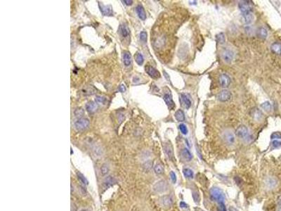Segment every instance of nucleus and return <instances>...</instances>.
I'll return each instance as SVG.
<instances>
[{"label": "nucleus", "instance_id": "1", "mask_svg": "<svg viewBox=\"0 0 281 211\" xmlns=\"http://www.w3.org/2000/svg\"><path fill=\"white\" fill-rule=\"evenodd\" d=\"M210 194L211 196H212V199L214 201H216L219 204L224 202L225 195L220 189L217 188V187H214V188L211 189Z\"/></svg>", "mask_w": 281, "mask_h": 211}, {"label": "nucleus", "instance_id": "2", "mask_svg": "<svg viewBox=\"0 0 281 211\" xmlns=\"http://www.w3.org/2000/svg\"><path fill=\"white\" fill-rule=\"evenodd\" d=\"M168 189V184L164 180H160L157 181L153 185V190L157 194H162L167 192Z\"/></svg>", "mask_w": 281, "mask_h": 211}, {"label": "nucleus", "instance_id": "3", "mask_svg": "<svg viewBox=\"0 0 281 211\" xmlns=\"http://www.w3.org/2000/svg\"><path fill=\"white\" fill-rule=\"evenodd\" d=\"M235 134L237 137L244 140L248 139V137L249 136L247 128L245 125H240V127H238L235 131Z\"/></svg>", "mask_w": 281, "mask_h": 211}, {"label": "nucleus", "instance_id": "4", "mask_svg": "<svg viewBox=\"0 0 281 211\" xmlns=\"http://www.w3.org/2000/svg\"><path fill=\"white\" fill-rule=\"evenodd\" d=\"M222 59L226 63H230L232 62L234 58V53L231 49H224L221 54Z\"/></svg>", "mask_w": 281, "mask_h": 211}, {"label": "nucleus", "instance_id": "5", "mask_svg": "<svg viewBox=\"0 0 281 211\" xmlns=\"http://www.w3.org/2000/svg\"><path fill=\"white\" fill-rule=\"evenodd\" d=\"M74 126L77 130H84L89 126V121L86 118H80L74 122Z\"/></svg>", "mask_w": 281, "mask_h": 211}, {"label": "nucleus", "instance_id": "6", "mask_svg": "<svg viewBox=\"0 0 281 211\" xmlns=\"http://www.w3.org/2000/svg\"><path fill=\"white\" fill-rule=\"evenodd\" d=\"M238 7L243 13H247V12H251L252 11V6H251L250 1H240L238 4Z\"/></svg>", "mask_w": 281, "mask_h": 211}, {"label": "nucleus", "instance_id": "7", "mask_svg": "<svg viewBox=\"0 0 281 211\" xmlns=\"http://www.w3.org/2000/svg\"><path fill=\"white\" fill-rule=\"evenodd\" d=\"M223 138L225 142L229 144H233L235 143V136L232 131L231 130H226L223 132Z\"/></svg>", "mask_w": 281, "mask_h": 211}, {"label": "nucleus", "instance_id": "8", "mask_svg": "<svg viewBox=\"0 0 281 211\" xmlns=\"http://www.w3.org/2000/svg\"><path fill=\"white\" fill-rule=\"evenodd\" d=\"M231 78L228 75L226 74H222V75H220L219 79V83L220 85L223 88L228 87L229 86L230 84H231Z\"/></svg>", "mask_w": 281, "mask_h": 211}, {"label": "nucleus", "instance_id": "9", "mask_svg": "<svg viewBox=\"0 0 281 211\" xmlns=\"http://www.w3.org/2000/svg\"><path fill=\"white\" fill-rule=\"evenodd\" d=\"M231 98V91L227 90V89H223L220 91L218 94V99L220 101L225 102L227 101L230 100Z\"/></svg>", "mask_w": 281, "mask_h": 211}, {"label": "nucleus", "instance_id": "10", "mask_svg": "<svg viewBox=\"0 0 281 211\" xmlns=\"http://www.w3.org/2000/svg\"><path fill=\"white\" fill-rule=\"evenodd\" d=\"M146 71L147 73L150 77H152L154 79H158L160 77V73H159V71H158L156 68H154L150 66H146Z\"/></svg>", "mask_w": 281, "mask_h": 211}, {"label": "nucleus", "instance_id": "11", "mask_svg": "<svg viewBox=\"0 0 281 211\" xmlns=\"http://www.w3.org/2000/svg\"><path fill=\"white\" fill-rule=\"evenodd\" d=\"M180 102H181V105L187 109H188L191 106V101L188 97V96L184 93L180 95Z\"/></svg>", "mask_w": 281, "mask_h": 211}, {"label": "nucleus", "instance_id": "12", "mask_svg": "<svg viewBox=\"0 0 281 211\" xmlns=\"http://www.w3.org/2000/svg\"><path fill=\"white\" fill-rule=\"evenodd\" d=\"M160 204L164 208H169L172 205V199L170 196L164 195L160 199Z\"/></svg>", "mask_w": 281, "mask_h": 211}, {"label": "nucleus", "instance_id": "13", "mask_svg": "<svg viewBox=\"0 0 281 211\" xmlns=\"http://www.w3.org/2000/svg\"><path fill=\"white\" fill-rule=\"evenodd\" d=\"M242 20L245 24L249 25L254 21V15L251 12H247L242 14Z\"/></svg>", "mask_w": 281, "mask_h": 211}, {"label": "nucleus", "instance_id": "14", "mask_svg": "<svg viewBox=\"0 0 281 211\" xmlns=\"http://www.w3.org/2000/svg\"><path fill=\"white\" fill-rule=\"evenodd\" d=\"M250 115L251 117L257 121L262 120V118H263V114L262 112L257 108H254L251 110Z\"/></svg>", "mask_w": 281, "mask_h": 211}, {"label": "nucleus", "instance_id": "15", "mask_svg": "<svg viewBox=\"0 0 281 211\" xmlns=\"http://www.w3.org/2000/svg\"><path fill=\"white\" fill-rule=\"evenodd\" d=\"M99 8L104 15H113V8L111 6H104L103 4H101V3L99 4Z\"/></svg>", "mask_w": 281, "mask_h": 211}, {"label": "nucleus", "instance_id": "16", "mask_svg": "<svg viewBox=\"0 0 281 211\" xmlns=\"http://www.w3.org/2000/svg\"><path fill=\"white\" fill-rule=\"evenodd\" d=\"M163 99H164V101H165L166 104L168 106V107H169V108H170V109H173V108H174L175 107L174 102L173 101V99H172V97H171L170 94H164Z\"/></svg>", "mask_w": 281, "mask_h": 211}, {"label": "nucleus", "instance_id": "17", "mask_svg": "<svg viewBox=\"0 0 281 211\" xmlns=\"http://www.w3.org/2000/svg\"><path fill=\"white\" fill-rule=\"evenodd\" d=\"M257 35L259 38L262 39V40H265L267 38L268 35V32L265 28L260 27L257 29Z\"/></svg>", "mask_w": 281, "mask_h": 211}, {"label": "nucleus", "instance_id": "18", "mask_svg": "<svg viewBox=\"0 0 281 211\" xmlns=\"http://www.w3.org/2000/svg\"><path fill=\"white\" fill-rule=\"evenodd\" d=\"M136 13H137L138 15H139V18H140L141 20H142V21L146 20V12H145V10H144V7H143L141 5H139L137 6V7H136Z\"/></svg>", "mask_w": 281, "mask_h": 211}, {"label": "nucleus", "instance_id": "19", "mask_svg": "<svg viewBox=\"0 0 281 211\" xmlns=\"http://www.w3.org/2000/svg\"><path fill=\"white\" fill-rule=\"evenodd\" d=\"M271 49L272 52L274 54L280 55L281 54V43L280 42H274L271 44Z\"/></svg>", "mask_w": 281, "mask_h": 211}, {"label": "nucleus", "instance_id": "20", "mask_svg": "<svg viewBox=\"0 0 281 211\" xmlns=\"http://www.w3.org/2000/svg\"><path fill=\"white\" fill-rule=\"evenodd\" d=\"M116 183V180L114 177H112L111 176H108L105 178V179L103 181V185L105 188H108V187H111L112 185Z\"/></svg>", "mask_w": 281, "mask_h": 211}, {"label": "nucleus", "instance_id": "21", "mask_svg": "<svg viewBox=\"0 0 281 211\" xmlns=\"http://www.w3.org/2000/svg\"><path fill=\"white\" fill-rule=\"evenodd\" d=\"M97 109V105L96 103L92 101H90L89 103H87L86 105V110L90 113H94Z\"/></svg>", "mask_w": 281, "mask_h": 211}, {"label": "nucleus", "instance_id": "22", "mask_svg": "<svg viewBox=\"0 0 281 211\" xmlns=\"http://www.w3.org/2000/svg\"><path fill=\"white\" fill-rule=\"evenodd\" d=\"M181 154H182L183 158H184V159L186 160V161H190L192 160V156L191 153H190V151H189L188 149L184 148V149L181 151Z\"/></svg>", "mask_w": 281, "mask_h": 211}, {"label": "nucleus", "instance_id": "23", "mask_svg": "<svg viewBox=\"0 0 281 211\" xmlns=\"http://www.w3.org/2000/svg\"><path fill=\"white\" fill-rule=\"evenodd\" d=\"M119 32L123 38H127L129 35V30L125 25H122L119 27Z\"/></svg>", "mask_w": 281, "mask_h": 211}, {"label": "nucleus", "instance_id": "24", "mask_svg": "<svg viewBox=\"0 0 281 211\" xmlns=\"http://www.w3.org/2000/svg\"><path fill=\"white\" fill-rule=\"evenodd\" d=\"M175 118L179 122H182L185 120V115H184V111L181 109H178L175 113Z\"/></svg>", "mask_w": 281, "mask_h": 211}, {"label": "nucleus", "instance_id": "25", "mask_svg": "<svg viewBox=\"0 0 281 211\" xmlns=\"http://www.w3.org/2000/svg\"><path fill=\"white\" fill-rule=\"evenodd\" d=\"M123 60L124 63L126 66H129L131 63V54L129 53L126 52L123 55Z\"/></svg>", "mask_w": 281, "mask_h": 211}, {"label": "nucleus", "instance_id": "26", "mask_svg": "<svg viewBox=\"0 0 281 211\" xmlns=\"http://www.w3.org/2000/svg\"><path fill=\"white\" fill-rule=\"evenodd\" d=\"M216 40H217V42L219 43V44H224L225 42H226V38H225V35L223 32H221V33H219L218 35H217L216 36Z\"/></svg>", "mask_w": 281, "mask_h": 211}, {"label": "nucleus", "instance_id": "27", "mask_svg": "<svg viewBox=\"0 0 281 211\" xmlns=\"http://www.w3.org/2000/svg\"><path fill=\"white\" fill-rule=\"evenodd\" d=\"M183 173H184V176L186 177V178H188V179H192L193 177V172H192V170H190V168H185L183 170Z\"/></svg>", "mask_w": 281, "mask_h": 211}, {"label": "nucleus", "instance_id": "28", "mask_svg": "<svg viewBox=\"0 0 281 211\" xmlns=\"http://www.w3.org/2000/svg\"><path fill=\"white\" fill-rule=\"evenodd\" d=\"M95 101H96V103H99V104L104 105V104H105V103H106L107 99H106V98H105V97H101V96H97V97H96Z\"/></svg>", "mask_w": 281, "mask_h": 211}, {"label": "nucleus", "instance_id": "29", "mask_svg": "<svg viewBox=\"0 0 281 211\" xmlns=\"http://www.w3.org/2000/svg\"><path fill=\"white\" fill-rule=\"evenodd\" d=\"M108 172H109V167L107 164H103L101 167V173L103 176H105L108 175Z\"/></svg>", "mask_w": 281, "mask_h": 211}, {"label": "nucleus", "instance_id": "30", "mask_svg": "<svg viewBox=\"0 0 281 211\" xmlns=\"http://www.w3.org/2000/svg\"><path fill=\"white\" fill-rule=\"evenodd\" d=\"M266 184L270 188H274L277 185V181L274 178H269L266 181Z\"/></svg>", "mask_w": 281, "mask_h": 211}, {"label": "nucleus", "instance_id": "31", "mask_svg": "<svg viewBox=\"0 0 281 211\" xmlns=\"http://www.w3.org/2000/svg\"><path fill=\"white\" fill-rule=\"evenodd\" d=\"M154 170L155 173L158 175H162L164 172V168H163L162 165H160V164H157V165L154 167Z\"/></svg>", "mask_w": 281, "mask_h": 211}, {"label": "nucleus", "instance_id": "32", "mask_svg": "<svg viewBox=\"0 0 281 211\" xmlns=\"http://www.w3.org/2000/svg\"><path fill=\"white\" fill-rule=\"evenodd\" d=\"M144 61V56H143L142 54H141V53H137V54H136V63H137L139 65V66H141V65L143 64Z\"/></svg>", "mask_w": 281, "mask_h": 211}, {"label": "nucleus", "instance_id": "33", "mask_svg": "<svg viewBox=\"0 0 281 211\" xmlns=\"http://www.w3.org/2000/svg\"><path fill=\"white\" fill-rule=\"evenodd\" d=\"M261 107H262L264 111H267V112H269V111H271V103H270V102L268 101H266L264 102V103H262V104L261 105Z\"/></svg>", "mask_w": 281, "mask_h": 211}, {"label": "nucleus", "instance_id": "34", "mask_svg": "<svg viewBox=\"0 0 281 211\" xmlns=\"http://www.w3.org/2000/svg\"><path fill=\"white\" fill-rule=\"evenodd\" d=\"M143 167H144V169L146 170V171H149V170L152 168V167H153V162H152L151 161H146V162L144 164Z\"/></svg>", "mask_w": 281, "mask_h": 211}, {"label": "nucleus", "instance_id": "35", "mask_svg": "<svg viewBox=\"0 0 281 211\" xmlns=\"http://www.w3.org/2000/svg\"><path fill=\"white\" fill-rule=\"evenodd\" d=\"M165 151L167 153V156L171 158L173 156V150H172V148L171 147L170 145H166L165 146Z\"/></svg>", "mask_w": 281, "mask_h": 211}, {"label": "nucleus", "instance_id": "36", "mask_svg": "<svg viewBox=\"0 0 281 211\" xmlns=\"http://www.w3.org/2000/svg\"><path fill=\"white\" fill-rule=\"evenodd\" d=\"M140 39L143 42L146 43L147 41V32L145 31H142L140 33Z\"/></svg>", "mask_w": 281, "mask_h": 211}, {"label": "nucleus", "instance_id": "37", "mask_svg": "<svg viewBox=\"0 0 281 211\" xmlns=\"http://www.w3.org/2000/svg\"><path fill=\"white\" fill-rule=\"evenodd\" d=\"M179 130L183 134H188V129L184 124H181V125H179Z\"/></svg>", "mask_w": 281, "mask_h": 211}, {"label": "nucleus", "instance_id": "38", "mask_svg": "<svg viewBox=\"0 0 281 211\" xmlns=\"http://www.w3.org/2000/svg\"><path fill=\"white\" fill-rule=\"evenodd\" d=\"M77 177H78V179H80V180L84 184H87V183H88L87 182V180L86 178H85V177H84V175H82V174H81L80 173H77Z\"/></svg>", "mask_w": 281, "mask_h": 211}, {"label": "nucleus", "instance_id": "39", "mask_svg": "<svg viewBox=\"0 0 281 211\" xmlns=\"http://www.w3.org/2000/svg\"><path fill=\"white\" fill-rule=\"evenodd\" d=\"M218 211H227L226 210V208L223 203H219L218 207Z\"/></svg>", "mask_w": 281, "mask_h": 211}, {"label": "nucleus", "instance_id": "40", "mask_svg": "<svg viewBox=\"0 0 281 211\" xmlns=\"http://www.w3.org/2000/svg\"><path fill=\"white\" fill-rule=\"evenodd\" d=\"M84 114V111L82 109V108H80V109H77L74 112V115H75L77 117H79V116H82V115Z\"/></svg>", "mask_w": 281, "mask_h": 211}, {"label": "nucleus", "instance_id": "41", "mask_svg": "<svg viewBox=\"0 0 281 211\" xmlns=\"http://www.w3.org/2000/svg\"><path fill=\"white\" fill-rule=\"evenodd\" d=\"M170 177H171V179H172V182H173L174 184H175V183H176V174L174 173V172H171V173H170Z\"/></svg>", "mask_w": 281, "mask_h": 211}, {"label": "nucleus", "instance_id": "42", "mask_svg": "<svg viewBox=\"0 0 281 211\" xmlns=\"http://www.w3.org/2000/svg\"><path fill=\"white\" fill-rule=\"evenodd\" d=\"M271 138H272V139H275V138H277V139L278 138H279V139H280V138H281V134L279 132H274V134L271 135Z\"/></svg>", "mask_w": 281, "mask_h": 211}, {"label": "nucleus", "instance_id": "43", "mask_svg": "<svg viewBox=\"0 0 281 211\" xmlns=\"http://www.w3.org/2000/svg\"><path fill=\"white\" fill-rule=\"evenodd\" d=\"M70 211H77V206L74 204V203H71V207H70Z\"/></svg>", "mask_w": 281, "mask_h": 211}, {"label": "nucleus", "instance_id": "44", "mask_svg": "<svg viewBox=\"0 0 281 211\" xmlns=\"http://www.w3.org/2000/svg\"><path fill=\"white\" fill-rule=\"evenodd\" d=\"M273 146H274V147H279V146H281V142H278V141H274V142H273Z\"/></svg>", "mask_w": 281, "mask_h": 211}, {"label": "nucleus", "instance_id": "45", "mask_svg": "<svg viewBox=\"0 0 281 211\" xmlns=\"http://www.w3.org/2000/svg\"><path fill=\"white\" fill-rule=\"evenodd\" d=\"M119 91H121V92H124V91H125L126 87H125V85H121L119 87Z\"/></svg>", "mask_w": 281, "mask_h": 211}, {"label": "nucleus", "instance_id": "46", "mask_svg": "<svg viewBox=\"0 0 281 211\" xmlns=\"http://www.w3.org/2000/svg\"><path fill=\"white\" fill-rule=\"evenodd\" d=\"M123 2L125 4H127V5H131L133 3V1H131V0L130 1H129V0H125V1H123Z\"/></svg>", "mask_w": 281, "mask_h": 211}, {"label": "nucleus", "instance_id": "47", "mask_svg": "<svg viewBox=\"0 0 281 211\" xmlns=\"http://www.w3.org/2000/svg\"><path fill=\"white\" fill-rule=\"evenodd\" d=\"M180 205H181V206H181V208H186V207H187V206H187V205H186L185 204V203H184V202H181V204H180Z\"/></svg>", "mask_w": 281, "mask_h": 211}, {"label": "nucleus", "instance_id": "48", "mask_svg": "<svg viewBox=\"0 0 281 211\" xmlns=\"http://www.w3.org/2000/svg\"><path fill=\"white\" fill-rule=\"evenodd\" d=\"M278 204L279 206H281V196L278 197Z\"/></svg>", "mask_w": 281, "mask_h": 211}, {"label": "nucleus", "instance_id": "49", "mask_svg": "<svg viewBox=\"0 0 281 211\" xmlns=\"http://www.w3.org/2000/svg\"><path fill=\"white\" fill-rule=\"evenodd\" d=\"M80 211H91L89 210V209H87V208H83V209H82V210H80Z\"/></svg>", "mask_w": 281, "mask_h": 211}, {"label": "nucleus", "instance_id": "50", "mask_svg": "<svg viewBox=\"0 0 281 211\" xmlns=\"http://www.w3.org/2000/svg\"><path fill=\"white\" fill-rule=\"evenodd\" d=\"M278 211H281V206H280V207H279V208L278 209Z\"/></svg>", "mask_w": 281, "mask_h": 211}, {"label": "nucleus", "instance_id": "51", "mask_svg": "<svg viewBox=\"0 0 281 211\" xmlns=\"http://www.w3.org/2000/svg\"><path fill=\"white\" fill-rule=\"evenodd\" d=\"M231 211H233V210H231Z\"/></svg>", "mask_w": 281, "mask_h": 211}]
</instances>
